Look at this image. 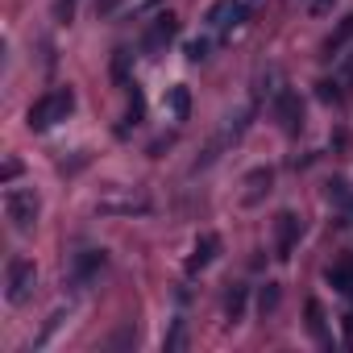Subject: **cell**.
I'll list each match as a JSON object with an SVG mask.
<instances>
[{
    "instance_id": "1",
    "label": "cell",
    "mask_w": 353,
    "mask_h": 353,
    "mask_svg": "<svg viewBox=\"0 0 353 353\" xmlns=\"http://www.w3.org/2000/svg\"><path fill=\"white\" fill-rule=\"evenodd\" d=\"M71 108H75V92H71V88H59V92L42 96V100L30 108V129H50V125L67 121Z\"/></svg>"
},
{
    "instance_id": "2",
    "label": "cell",
    "mask_w": 353,
    "mask_h": 353,
    "mask_svg": "<svg viewBox=\"0 0 353 353\" xmlns=\"http://www.w3.org/2000/svg\"><path fill=\"white\" fill-rule=\"evenodd\" d=\"M38 208H42V200L34 196V188H13L9 196H5V216L13 221V229H34V221H38Z\"/></svg>"
},
{
    "instance_id": "3",
    "label": "cell",
    "mask_w": 353,
    "mask_h": 353,
    "mask_svg": "<svg viewBox=\"0 0 353 353\" xmlns=\"http://www.w3.org/2000/svg\"><path fill=\"white\" fill-rule=\"evenodd\" d=\"M34 283H38V270L30 258H13L9 262V287H5V299L9 303H26L34 295Z\"/></svg>"
},
{
    "instance_id": "4",
    "label": "cell",
    "mask_w": 353,
    "mask_h": 353,
    "mask_svg": "<svg viewBox=\"0 0 353 353\" xmlns=\"http://www.w3.org/2000/svg\"><path fill=\"white\" fill-rule=\"evenodd\" d=\"M295 237H299V221H295V212H279L274 216V258H291V250H295Z\"/></svg>"
},
{
    "instance_id": "5",
    "label": "cell",
    "mask_w": 353,
    "mask_h": 353,
    "mask_svg": "<svg viewBox=\"0 0 353 353\" xmlns=\"http://www.w3.org/2000/svg\"><path fill=\"white\" fill-rule=\"evenodd\" d=\"M174 34H179V21H174L170 13H166V17H154V26H150L145 38H141V50H145V54H158L162 46H170Z\"/></svg>"
},
{
    "instance_id": "6",
    "label": "cell",
    "mask_w": 353,
    "mask_h": 353,
    "mask_svg": "<svg viewBox=\"0 0 353 353\" xmlns=\"http://www.w3.org/2000/svg\"><path fill=\"white\" fill-rule=\"evenodd\" d=\"M241 21H245L241 0H216V5L208 9V26H216V30H229V26H241Z\"/></svg>"
},
{
    "instance_id": "7",
    "label": "cell",
    "mask_w": 353,
    "mask_h": 353,
    "mask_svg": "<svg viewBox=\"0 0 353 353\" xmlns=\"http://www.w3.org/2000/svg\"><path fill=\"white\" fill-rule=\"evenodd\" d=\"M279 121H283L287 133H299V129H303V104H299L295 92H283V96H279Z\"/></svg>"
},
{
    "instance_id": "8",
    "label": "cell",
    "mask_w": 353,
    "mask_h": 353,
    "mask_svg": "<svg viewBox=\"0 0 353 353\" xmlns=\"http://www.w3.org/2000/svg\"><path fill=\"white\" fill-rule=\"evenodd\" d=\"M216 250H221V241H216V233H204L200 241H196V250H192V258H188V274H196V270H204L212 258H216Z\"/></svg>"
},
{
    "instance_id": "9",
    "label": "cell",
    "mask_w": 353,
    "mask_h": 353,
    "mask_svg": "<svg viewBox=\"0 0 353 353\" xmlns=\"http://www.w3.org/2000/svg\"><path fill=\"white\" fill-rule=\"evenodd\" d=\"M270 179H274V170H270V166L250 170V174H245V188H250V192H245V204H258L262 192H270Z\"/></svg>"
},
{
    "instance_id": "10",
    "label": "cell",
    "mask_w": 353,
    "mask_h": 353,
    "mask_svg": "<svg viewBox=\"0 0 353 353\" xmlns=\"http://www.w3.org/2000/svg\"><path fill=\"white\" fill-rule=\"evenodd\" d=\"M104 262H108V258H104V250H92V254H83V258L75 262V283H79V287H83V283H92V279L104 270Z\"/></svg>"
},
{
    "instance_id": "11",
    "label": "cell",
    "mask_w": 353,
    "mask_h": 353,
    "mask_svg": "<svg viewBox=\"0 0 353 353\" xmlns=\"http://www.w3.org/2000/svg\"><path fill=\"white\" fill-rule=\"evenodd\" d=\"M166 104H170V112H174V121H188V117H192V92H188L183 83L166 92Z\"/></svg>"
},
{
    "instance_id": "12",
    "label": "cell",
    "mask_w": 353,
    "mask_h": 353,
    "mask_svg": "<svg viewBox=\"0 0 353 353\" xmlns=\"http://www.w3.org/2000/svg\"><path fill=\"white\" fill-rule=\"evenodd\" d=\"M353 42V13L345 17V21H336V30L328 34V42H324V50L332 54V50H341V46H349Z\"/></svg>"
},
{
    "instance_id": "13",
    "label": "cell",
    "mask_w": 353,
    "mask_h": 353,
    "mask_svg": "<svg viewBox=\"0 0 353 353\" xmlns=\"http://www.w3.org/2000/svg\"><path fill=\"white\" fill-rule=\"evenodd\" d=\"M328 283L349 295V291H353V262H336V266L328 270Z\"/></svg>"
},
{
    "instance_id": "14",
    "label": "cell",
    "mask_w": 353,
    "mask_h": 353,
    "mask_svg": "<svg viewBox=\"0 0 353 353\" xmlns=\"http://www.w3.org/2000/svg\"><path fill=\"white\" fill-rule=\"evenodd\" d=\"M241 312H245V287H233V291H229V299H225V316L237 324V320H241Z\"/></svg>"
},
{
    "instance_id": "15",
    "label": "cell",
    "mask_w": 353,
    "mask_h": 353,
    "mask_svg": "<svg viewBox=\"0 0 353 353\" xmlns=\"http://www.w3.org/2000/svg\"><path fill=\"white\" fill-rule=\"evenodd\" d=\"M258 307H262V316L279 307V287H274V283H266V287H262V295H258Z\"/></svg>"
},
{
    "instance_id": "16",
    "label": "cell",
    "mask_w": 353,
    "mask_h": 353,
    "mask_svg": "<svg viewBox=\"0 0 353 353\" xmlns=\"http://www.w3.org/2000/svg\"><path fill=\"white\" fill-rule=\"evenodd\" d=\"M307 328H312V332L324 341V320H320V303H316V299L307 303Z\"/></svg>"
},
{
    "instance_id": "17",
    "label": "cell",
    "mask_w": 353,
    "mask_h": 353,
    "mask_svg": "<svg viewBox=\"0 0 353 353\" xmlns=\"http://www.w3.org/2000/svg\"><path fill=\"white\" fill-rule=\"evenodd\" d=\"M179 345H183V320H174V324H170V332H166V353H174Z\"/></svg>"
},
{
    "instance_id": "18",
    "label": "cell",
    "mask_w": 353,
    "mask_h": 353,
    "mask_svg": "<svg viewBox=\"0 0 353 353\" xmlns=\"http://www.w3.org/2000/svg\"><path fill=\"white\" fill-rule=\"evenodd\" d=\"M141 112H145V100H141V92H137V83H133V88H129V117L141 121Z\"/></svg>"
},
{
    "instance_id": "19",
    "label": "cell",
    "mask_w": 353,
    "mask_h": 353,
    "mask_svg": "<svg viewBox=\"0 0 353 353\" xmlns=\"http://www.w3.org/2000/svg\"><path fill=\"white\" fill-rule=\"evenodd\" d=\"M188 59H192V63H200V59H208V42H204V38H196V42H188Z\"/></svg>"
},
{
    "instance_id": "20",
    "label": "cell",
    "mask_w": 353,
    "mask_h": 353,
    "mask_svg": "<svg viewBox=\"0 0 353 353\" xmlns=\"http://www.w3.org/2000/svg\"><path fill=\"white\" fill-rule=\"evenodd\" d=\"M54 17H59V21H71V17H75V0H59V5H54Z\"/></svg>"
},
{
    "instance_id": "21",
    "label": "cell",
    "mask_w": 353,
    "mask_h": 353,
    "mask_svg": "<svg viewBox=\"0 0 353 353\" xmlns=\"http://www.w3.org/2000/svg\"><path fill=\"white\" fill-rule=\"evenodd\" d=\"M17 174H21V162H17V158H9V162H5V170H0V179H5V183H13Z\"/></svg>"
},
{
    "instance_id": "22",
    "label": "cell",
    "mask_w": 353,
    "mask_h": 353,
    "mask_svg": "<svg viewBox=\"0 0 353 353\" xmlns=\"http://www.w3.org/2000/svg\"><path fill=\"white\" fill-rule=\"evenodd\" d=\"M320 100H324V104H336V100H341L336 83H320Z\"/></svg>"
},
{
    "instance_id": "23",
    "label": "cell",
    "mask_w": 353,
    "mask_h": 353,
    "mask_svg": "<svg viewBox=\"0 0 353 353\" xmlns=\"http://www.w3.org/2000/svg\"><path fill=\"white\" fill-rule=\"evenodd\" d=\"M336 5V0H312V13H328Z\"/></svg>"
},
{
    "instance_id": "24",
    "label": "cell",
    "mask_w": 353,
    "mask_h": 353,
    "mask_svg": "<svg viewBox=\"0 0 353 353\" xmlns=\"http://www.w3.org/2000/svg\"><path fill=\"white\" fill-rule=\"evenodd\" d=\"M108 9H117V0H100L96 5V13H108Z\"/></svg>"
}]
</instances>
